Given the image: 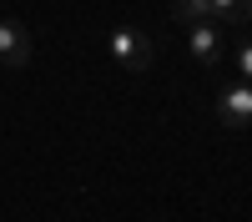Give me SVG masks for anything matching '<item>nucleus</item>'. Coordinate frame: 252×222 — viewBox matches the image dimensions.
Segmentation results:
<instances>
[{
  "label": "nucleus",
  "instance_id": "obj_1",
  "mask_svg": "<svg viewBox=\"0 0 252 222\" xmlns=\"http://www.w3.org/2000/svg\"><path fill=\"white\" fill-rule=\"evenodd\" d=\"M106 51L121 61L126 71H152V61H157V40L146 35V31H111L106 35Z\"/></svg>",
  "mask_w": 252,
  "mask_h": 222
},
{
  "label": "nucleus",
  "instance_id": "obj_2",
  "mask_svg": "<svg viewBox=\"0 0 252 222\" xmlns=\"http://www.w3.org/2000/svg\"><path fill=\"white\" fill-rule=\"evenodd\" d=\"M187 51H192L202 66H217L222 51H227V26H217V20H192V26H187Z\"/></svg>",
  "mask_w": 252,
  "mask_h": 222
},
{
  "label": "nucleus",
  "instance_id": "obj_3",
  "mask_svg": "<svg viewBox=\"0 0 252 222\" xmlns=\"http://www.w3.org/2000/svg\"><path fill=\"white\" fill-rule=\"evenodd\" d=\"M217 116H222V127H252V81H237V86H222L217 91Z\"/></svg>",
  "mask_w": 252,
  "mask_h": 222
},
{
  "label": "nucleus",
  "instance_id": "obj_4",
  "mask_svg": "<svg viewBox=\"0 0 252 222\" xmlns=\"http://www.w3.org/2000/svg\"><path fill=\"white\" fill-rule=\"evenodd\" d=\"M31 56H35V51H31V31L20 26V20L5 15V20H0V61H5L10 71H26Z\"/></svg>",
  "mask_w": 252,
  "mask_h": 222
},
{
  "label": "nucleus",
  "instance_id": "obj_5",
  "mask_svg": "<svg viewBox=\"0 0 252 222\" xmlns=\"http://www.w3.org/2000/svg\"><path fill=\"white\" fill-rule=\"evenodd\" d=\"M217 26H247L252 20V0H212Z\"/></svg>",
  "mask_w": 252,
  "mask_h": 222
},
{
  "label": "nucleus",
  "instance_id": "obj_6",
  "mask_svg": "<svg viewBox=\"0 0 252 222\" xmlns=\"http://www.w3.org/2000/svg\"><path fill=\"white\" fill-rule=\"evenodd\" d=\"M172 15L182 20V26H192V20H217V15H212V0H177Z\"/></svg>",
  "mask_w": 252,
  "mask_h": 222
},
{
  "label": "nucleus",
  "instance_id": "obj_7",
  "mask_svg": "<svg viewBox=\"0 0 252 222\" xmlns=\"http://www.w3.org/2000/svg\"><path fill=\"white\" fill-rule=\"evenodd\" d=\"M232 56H237V71H242V81H252V40H242V46H237Z\"/></svg>",
  "mask_w": 252,
  "mask_h": 222
}]
</instances>
